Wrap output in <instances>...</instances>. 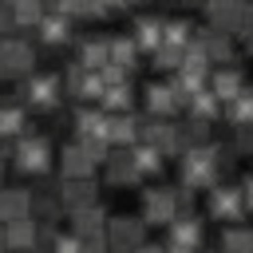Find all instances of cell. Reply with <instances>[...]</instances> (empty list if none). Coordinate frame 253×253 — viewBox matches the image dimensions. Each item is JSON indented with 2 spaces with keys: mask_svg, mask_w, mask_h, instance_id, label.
I'll return each instance as SVG.
<instances>
[{
  "mask_svg": "<svg viewBox=\"0 0 253 253\" xmlns=\"http://www.w3.org/2000/svg\"><path fill=\"white\" fill-rule=\"evenodd\" d=\"M233 162H237V154H233L229 146L213 142V138L202 142V146H190V150L178 154V186L202 194V190H210Z\"/></svg>",
  "mask_w": 253,
  "mask_h": 253,
  "instance_id": "obj_1",
  "label": "cell"
},
{
  "mask_svg": "<svg viewBox=\"0 0 253 253\" xmlns=\"http://www.w3.org/2000/svg\"><path fill=\"white\" fill-rule=\"evenodd\" d=\"M16 99L32 111V115H55L63 107V79L59 71H32L16 83Z\"/></svg>",
  "mask_w": 253,
  "mask_h": 253,
  "instance_id": "obj_2",
  "label": "cell"
},
{
  "mask_svg": "<svg viewBox=\"0 0 253 253\" xmlns=\"http://www.w3.org/2000/svg\"><path fill=\"white\" fill-rule=\"evenodd\" d=\"M8 162H12L24 178H43V174L55 170V146H51L47 134H40V130H24L20 138H12V154H8Z\"/></svg>",
  "mask_w": 253,
  "mask_h": 253,
  "instance_id": "obj_3",
  "label": "cell"
},
{
  "mask_svg": "<svg viewBox=\"0 0 253 253\" xmlns=\"http://www.w3.org/2000/svg\"><path fill=\"white\" fill-rule=\"evenodd\" d=\"M40 67V47L16 32V36H0V83H20L24 75H32Z\"/></svg>",
  "mask_w": 253,
  "mask_h": 253,
  "instance_id": "obj_4",
  "label": "cell"
},
{
  "mask_svg": "<svg viewBox=\"0 0 253 253\" xmlns=\"http://www.w3.org/2000/svg\"><path fill=\"white\" fill-rule=\"evenodd\" d=\"M202 194H206V217H210V221H225V225H229V221H245L249 210H253V206L241 198L237 182H221V178H217V182H213L210 190H202Z\"/></svg>",
  "mask_w": 253,
  "mask_h": 253,
  "instance_id": "obj_5",
  "label": "cell"
},
{
  "mask_svg": "<svg viewBox=\"0 0 253 253\" xmlns=\"http://www.w3.org/2000/svg\"><path fill=\"white\" fill-rule=\"evenodd\" d=\"M190 43L206 55L210 67H217V63H241V43L229 32L213 28V24H194V40Z\"/></svg>",
  "mask_w": 253,
  "mask_h": 253,
  "instance_id": "obj_6",
  "label": "cell"
},
{
  "mask_svg": "<svg viewBox=\"0 0 253 253\" xmlns=\"http://www.w3.org/2000/svg\"><path fill=\"white\" fill-rule=\"evenodd\" d=\"M178 213V202H174V186H162V182H150L138 190V217L146 229H166L170 217Z\"/></svg>",
  "mask_w": 253,
  "mask_h": 253,
  "instance_id": "obj_7",
  "label": "cell"
},
{
  "mask_svg": "<svg viewBox=\"0 0 253 253\" xmlns=\"http://www.w3.org/2000/svg\"><path fill=\"white\" fill-rule=\"evenodd\" d=\"M146 225L138 213H107V225H103V237H107V249L111 253H134L142 241H146Z\"/></svg>",
  "mask_w": 253,
  "mask_h": 253,
  "instance_id": "obj_8",
  "label": "cell"
},
{
  "mask_svg": "<svg viewBox=\"0 0 253 253\" xmlns=\"http://www.w3.org/2000/svg\"><path fill=\"white\" fill-rule=\"evenodd\" d=\"M75 40V20H67V16H59V12H43L40 20H36V28H32V43L36 47H47V51H59V47H67Z\"/></svg>",
  "mask_w": 253,
  "mask_h": 253,
  "instance_id": "obj_9",
  "label": "cell"
},
{
  "mask_svg": "<svg viewBox=\"0 0 253 253\" xmlns=\"http://www.w3.org/2000/svg\"><path fill=\"white\" fill-rule=\"evenodd\" d=\"M95 174H103V182H107L111 190H134V186H142V174L134 170V162H130L126 146H111Z\"/></svg>",
  "mask_w": 253,
  "mask_h": 253,
  "instance_id": "obj_10",
  "label": "cell"
},
{
  "mask_svg": "<svg viewBox=\"0 0 253 253\" xmlns=\"http://www.w3.org/2000/svg\"><path fill=\"white\" fill-rule=\"evenodd\" d=\"M51 194H55L59 210L67 213V210H79V206L99 202V178H95V174H91V178H55Z\"/></svg>",
  "mask_w": 253,
  "mask_h": 253,
  "instance_id": "obj_11",
  "label": "cell"
},
{
  "mask_svg": "<svg viewBox=\"0 0 253 253\" xmlns=\"http://www.w3.org/2000/svg\"><path fill=\"white\" fill-rule=\"evenodd\" d=\"M138 138H142V142H150L162 158H178V130H174V119L138 115Z\"/></svg>",
  "mask_w": 253,
  "mask_h": 253,
  "instance_id": "obj_12",
  "label": "cell"
},
{
  "mask_svg": "<svg viewBox=\"0 0 253 253\" xmlns=\"http://www.w3.org/2000/svg\"><path fill=\"white\" fill-rule=\"evenodd\" d=\"M166 241L170 245H182V249H202L206 245V217L194 213V210L174 213L170 225H166Z\"/></svg>",
  "mask_w": 253,
  "mask_h": 253,
  "instance_id": "obj_13",
  "label": "cell"
},
{
  "mask_svg": "<svg viewBox=\"0 0 253 253\" xmlns=\"http://www.w3.org/2000/svg\"><path fill=\"white\" fill-rule=\"evenodd\" d=\"M138 103H142V115H154V119H174L182 111V103L174 99L170 83L166 79H150L138 87Z\"/></svg>",
  "mask_w": 253,
  "mask_h": 253,
  "instance_id": "obj_14",
  "label": "cell"
},
{
  "mask_svg": "<svg viewBox=\"0 0 253 253\" xmlns=\"http://www.w3.org/2000/svg\"><path fill=\"white\" fill-rule=\"evenodd\" d=\"M59 79H63V99H75V103H95V99H99V91H103L99 75H95L91 67L75 63V59H71V67H67Z\"/></svg>",
  "mask_w": 253,
  "mask_h": 253,
  "instance_id": "obj_15",
  "label": "cell"
},
{
  "mask_svg": "<svg viewBox=\"0 0 253 253\" xmlns=\"http://www.w3.org/2000/svg\"><path fill=\"white\" fill-rule=\"evenodd\" d=\"M241 87H245V71H241L237 63H217V67H210V75H206V91H210L217 103L233 99Z\"/></svg>",
  "mask_w": 253,
  "mask_h": 253,
  "instance_id": "obj_16",
  "label": "cell"
},
{
  "mask_svg": "<svg viewBox=\"0 0 253 253\" xmlns=\"http://www.w3.org/2000/svg\"><path fill=\"white\" fill-rule=\"evenodd\" d=\"M95 170H99V166L87 158V150H83L75 138L55 150V174H59V178H91Z\"/></svg>",
  "mask_w": 253,
  "mask_h": 253,
  "instance_id": "obj_17",
  "label": "cell"
},
{
  "mask_svg": "<svg viewBox=\"0 0 253 253\" xmlns=\"http://www.w3.org/2000/svg\"><path fill=\"white\" fill-rule=\"evenodd\" d=\"M24 130H32L28 107H24L16 95H0V142H12V138H20Z\"/></svg>",
  "mask_w": 253,
  "mask_h": 253,
  "instance_id": "obj_18",
  "label": "cell"
},
{
  "mask_svg": "<svg viewBox=\"0 0 253 253\" xmlns=\"http://www.w3.org/2000/svg\"><path fill=\"white\" fill-rule=\"evenodd\" d=\"M43 4H47L51 12L75 20V24H103V20H111V12H107L99 0H43Z\"/></svg>",
  "mask_w": 253,
  "mask_h": 253,
  "instance_id": "obj_19",
  "label": "cell"
},
{
  "mask_svg": "<svg viewBox=\"0 0 253 253\" xmlns=\"http://www.w3.org/2000/svg\"><path fill=\"white\" fill-rule=\"evenodd\" d=\"M103 225H107V206H103V202L67 210V229H71L75 237H95V233H103Z\"/></svg>",
  "mask_w": 253,
  "mask_h": 253,
  "instance_id": "obj_20",
  "label": "cell"
},
{
  "mask_svg": "<svg viewBox=\"0 0 253 253\" xmlns=\"http://www.w3.org/2000/svg\"><path fill=\"white\" fill-rule=\"evenodd\" d=\"M130 40H134L138 55H150L162 43V16L158 12H138L134 24H130Z\"/></svg>",
  "mask_w": 253,
  "mask_h": 253,
  "instance_id": "obj_21",
  "label": "cell"
},
{
  "mask_svg": "<svg viewBox=\"0 0 253 253\" xmlns=\"http://www.w3.org/2000/svg\"><path fill=\"white\" fill-rule=\"evenodd\" d=\"M99 111H107V115H119V111H134V103H138V87H134V79H123V83H111V87H103L99 91Z\"/></svg>",
  "mask_w": 253,
  "mask_h": 253,
  "instance_id": "obj_22",
  "label": "cell"
},
{
  "mask_svg": "<svg viewBox=\"0 0 253 253\" xmlns=\"http://www.w3.org/2000/svg\"><path fill=\"white\" fill-rule=\"evenodd\" d=\"M103 138H107V146H130V142H138V115H134V111L107 115Z\"/></svg>",
  "mask_w": 253,
  "mask_h": 253,
  "instance_id": "obj_23",
  "label": "cell"
},
{
  "mask_svg": "<svg viewBox=\"0 0 253 253\" xmlns=\"http://www.w3.org/2000/svg\"><path fill=\"white\" fill-rule=\"evenodd\" d=\"M142 55H138V47H134V40H130V32H119V36H107V63H119L126 75H134L142 63H138Z\"/></svg>",
  "mask_w": 253,
  "mask_h": 253,
  "instance_id": "obj_24",
  "label": "cell"
},
{
  "mask_svg": "<svg viewBox=\"0 0 253 253\" xmlns=\"http://www.w3.org/2000/svg\"><path fill=\"white\" fill-rule=\"evenodd\" d=\"M75 43V63H83V67H91V71H99L103 63H107V36L99 32H87V36H75L71 40Z\"/></svg>",
  "mask_w": 253,
  "mask_h": 253,
  "instance_id": "obj_25",
  "label": "cell"
},
{
  "mask_svg": "<svg viewBox=\"0 0 253 253\" xmlns=\"http://www.w3.org/2000/svg\"><path fill=\"white\" fill-rule=\"evenodd\" d=\"M71 126H75V138H103L107 111H99V103H79L71 115Z\"/></svg>",
  "mask_w": 253,
  "mask_h": 253,
  "instance_id": "obj_26",
  "label": "cell"
},
{
  "mask_svg": "<svg viewBox=\"0 0 253 253\" xmlns=\"http://www.w3.org/2000/svg\"><path fill=\"white\" fill-rule=\"evenodd\" d=\"M36 225H40L36 217H16V221H0L8 253H24V249H36Z\"/></svg>",
  "mask_w": 253,
  "mask_h": 253,
  "instance_id": "obj_27",
  "label": "cell"
},
{
  "mask_svg": "<svg viewBox=\"0 0 253 253\" xmlns=\"http://www.w3.org/2000/svg\"><path fill=\"white\" fill-rule=\"evenodd\" d=\"M32 217V190L28 186H0V221Z\"/></svg>",
  "mask_w": 253,
  "mask_h": 253,
  "instance_id": "obj_28",
  "label": "cell"
},
{
  "mask_svg": "<svg viewBox=\"0 0 253 253\" xmlns=\"http://www.w3.org/2000/svg\"><path fill=\"white\" fill-rule=\"evenodd\" d=\"M126 154H130L134 170L142 174V182H146V178H162V170H166V158H162V154H158L150 142H142V138H138V142H130V146H126Z\"/></svg>",
  "mask_w": 253,
  "mask_h": 253,
  "instance_id": "obj_29",
  "label": "cell"
},
{
  "mask_svg": "<svg viewBox=\"0 0 253 253\" xmlns=\"http://www.w3.org/2000/svg\"><path fill=\"white\" fill-rule=\"evenodd\" d=\"M221 32H229L241 47L253 40V0H237L233 4V12L221 20Z\"/></svg>",
  "mask_w": 253,
  "mask_h": 253,
  "instance_id": "obj_30",
  "label": "cell"
},
{
  "mask_svg": "<svg viewBox=\"0 0 253 253\" xmlns=\"http://www.w3.org/2000/svg\"><path fill=\"white\" fill-rule=\"evenodd\" d=\"M221 119H225V126H249L253 123V91L241 87L233 99H225L221 103Z\"/></svg>",
  "mask_w": 253,
  "mask_h": 253,
  "instance_id": "obj_31",
  "label": "cell"
},
{
  "mask_svg": "<svg viewBox=\"0 0 253 253\" xmlns=\"http://www.w3.org/2000/svg\"><path fill=\"white\" fill-rule=\"evenodd\" d=\"M210 126H213V123H202V119H190V115H186L182 123L174 119V130H178V154H182V150H190V146L210 142V138H213V130H210Z\"/></svg>",
  "mask_w": 253,
  "mask_h": 253,
  "instance_id": "obj_32",
  "label": "cell"
},
{
  "mask_svg": "<svg viewBox=\"0 0 253 253\" xmlns=\"http://www.w3.org/2000/svg\"><path fill=\"white\" fill-rule=\"evenodd\" d=\"M217 249H221V253H253V229H249L245 221H229V225H221Z\"/></svg>",
  "mask_w": 253,
  "mask_h": 253,
  "instance_id": "obj_33",
  "label": "cell"
},
{
  "mask_svg": "<svg viewBox=\"0 0 253 253\" xmlns=\"http://www.w3.org/2000/svg\"><path fill=\"white\" fill-rule=\"evenodd\" d=\"M182 111H186L190 119H202V123H217V119H221V103H217L206 87H202V91H194V95L186 99V107H182Z\"/></svg>",
  "mask_w": 253,
  "mask_h": 253,
  "instance_id": "obj_34",
  "label": "cell"
},
{
  "mask_svg": "<svg viewBox=\"0 0 253 253\" xmlns=\"http://www.w3.org/2000/svg\"><path fill=\"white\" fill-rule=\"evenodd\" d=\"M32 217H36V221H51V225H59V221H63V210H59V202H55L51 186L32 190Z\"/></svg>",
  "mask_w": 253,
  "mask_h": 253,
  "instance_id": "obj_35",
  "label": "cell"
},
{
  "mask_svg": "<svg viewBox=\"0 0 253 253\" xmlns=\"http://www.w3.org/2000/svg\"><path fill=\"white\" fill-rule=\"evenodd\" d=\"M190 40H194V20H186V16H162V43L190 47Z\"/></svg>",
  "mask_w": 253,
  "mask_h": 253,
  "instance_id": "obj_36",
  "label": "cell"
},
{
  "mask_svg": "<svg viewBox=\"0 0 253 253\" xmlns=\"http://www.w3.org/2000/svg\"><path fill=\"white\" fill-rule=\"evenodd\" d=\"M182 51H186V47H170V43H158V47L150 51V67H154L158 75H170V71H178V63H182Z\"/></svg>",
  "mask_w": 253,
  "mask_h": 253,
  "instance_id": "obj_37",
  "label": "cell"
},
{
  "mask_svg": "<svg viewBox=\"0 0 253 253\" xmlns=\"http://www.w3.org/2000/svg\"><path fill=\"white\" fill-rule=\"evenodd\" d=\"M8 8H12V4H8ZM43 12H47V4H43V0H32V4H16V8H12L16 32H32V28H36V20H40Z\"/></svg>",
  "mask_w": 253,
  "mask_h": 253,
  "instance_id": "obj_38",
  "label": "cell"
},
{
  "mask_svg": "<svg viewBox=\"0 0 253 253\" xmlns=\"http://www.w3.org/2000/svg\"><path fill=\"white\" fill-rule=\"evenodd\" d=\"M233 4H237V0H206V4H202V12H206V24L221 28V20L233 12Z\"/></svg>",
  "mask_w": 253,
  "mask_h": 253,
  "instance_id": "obj_39",
  "label": "cell"
},
{
  "mask_svg": "<svg viewBox=\"0 0 253 253\" xmlns=\"http://www.w3.org/2000/svg\"><path fill=\"white\" fill-rule=\"evenodd\" d=\"M237 158H249L253 154V123L249 126H233V146H229Z\"/></svg>",
  "mask_w": 253,
  "mask_h": 253,
  "instance_id": "obj_40",
  "label": "cell"
},
{
  "mask_svg": "<svg viewBox=\"0 0 253 253\" xmlns=\"http://www.w3.org/2000/svg\"><path fill=\"white\" fill-rule=\"evenodd\" d=\"M47 253H79V237H75L71 229H55V233H51Z\"/></svg>",
  "mask_w": 253,
  "mask_h": 253,
  "instance_id": "obj_41",
  "label": "cell"
},
{
  "mask_svg": "<svg viewBox=\"0 0 253 253\" xmlns=\"http://www.w3.org/2000/svg\"><path fill=\"white\" fill-rule=\"evenodd\" d=\"M75 142L87 150V158H91L95 166H99V162L107 158V150H111V146H107V138H75Z\"/></svg>",
  "mask_w": 253,
  "mask_h": 253,
  "instance_id": "obj_42",
  "label": "cell"
},
{
  "mask_svg": "<svg viewBox=\"0 0 253 253\" xmlns=\"http://www.w3.org/2000/svg\"><path fill=\"white\" fill-rule=\"evenodd\" d=\"M95 75H99V83H103V87H111V83H123V79H130V75H126V71L119 67V63H103V67H99Z\"/></svg>",
  "mask_w": 253,
  "mask_h": 253,
  "instance_id": "obj_43",
  "label": "cell"
},
{
  "mask_svg": "<svg viewBox=\"0 0 253 253\" xmlns=\"http://www.w3.org/2000/svg\"><path fill=\"white\" fill-rule=\"evenodd\" d=\"M79 253H111V249H107V237L95 233V237H79Z\"/></svg>",
  "mask_w": 253,
  "mask_h": 253,
  "instance_id": "obj_44",
  "label": "cell"
},
{
  "mask_svg": "<svg viewBox=\"0 0 253 253\" xmlns=\"http://www.w3.org/2000/svg\"><path fill=\"white\" fill-rule=\"evenodd\" d=\"M0 36H16V20H12L8 0H0Z\"/></svg>",
  "mask_w": 253,
  "mask_h": 253,
  "instance_id": "obj_45",
  "label": "cell"
},
{
  "mask_svg": "<svg viewBox=\"0 0 253 253\" xmlns=\"http://www.w3.org/2000/svg\"><path fill=\"white\" fill-rule=\"evenodd\" d=\"M134 253H162V245H158V241H150V237H146V241H142V245H138V249H134Z\"/></svg>",
  "mask_w": 253,
  "mask_h": 253,
  "instance_id": "obj_46",
  "label": "cell"
},
{
  "mask_svg": "<svg viewBox=\"0 0 253 253\" xmlns=\"http://www.w3.org/2000/svg\"><path fill=\"white\" fill-rule=\"evenodd\" d=\"M99 4H103L107 12H123V0H99Z\"/></svg>",
  "mask_w": 253,
  "mask_h": 253,
  "instance_id": "obj_47",
  "label": "cell"
},
{
  "mask_svg": "<svg viewBox=\"0 0 253 253\" xmlns=\"http://www.w3.org/2000/svg\"><path fill=\"white\" fill-rule=\"evenodd\" d=\"M146 0H123V12H130V8H142Z\"/></svg>",
  "mask_w": 253,
  "mask_h": 253,
  "instance_id": "obj_48",
  "label": "cell"
},
{
  "mask_svg": "<svg viewBox=\"0 0 253 253\" xmlns=\"http://www.w3.org/2000/svg\"><path fill=\"white\" fill-rule=\"evenodd\" d=\"M178 4H182V8H202L206 0H178Z\"/></svg>",
  "mask_w": 253,
  "mask_h": 253,
  "instance_id": "obj_49",
  "label": "cell"
},
{
  "mask_svg": "<svg viewBox=\"0 0 253 253\" xmlns=\"http://www.w3.org/2000/svg\"><path fill=\"white\" fill-rule=\"evenodd\" d=\"M0 253H8V245H4V229H0Z\"/></svg>",
  "mask_w": 253,
  "mask_h": 253,
  "instance_id": "obj_50",
  "label": "cell"
},
{
  "mask_svg": "<svg viewBox=\"0 0 253 253\" xmlns=\"http://www.w3.org/2000/svg\"><path fill=\"white\" fill-rule=\"evenodd\" d=\"M8 4H12V8H16V4H32V0H8Z\"/></svg>",
  "mask_w": 253,
  "mask_h": 253,
  "instance_id": "obj_51",
  "label": "cell"
},
{
  "mask_svg": "<svg viewBox=\"0 0 253 253\" xmlns=\"http://www.w3.org/2000/svg\"><path fill=\"white\" fill-rule=\"evenodd\" d=\"M24 253H47V249H24Z\"/></svg>",
  "mask_w": 253,
  "mask_h": 253,
  "instance_id": "obj_52",
  "label": "cell"
},
{
  "mask_svg": "<svg viewBox=\"0 0 253 253\" xmlns=\"http://www.w3.org/2000/svg\"><path fill=\"white\" fill-rule=\"evenodd\" d=\"M0 186H4V162H0Z\"/></svg>",
  "mask_w": 253,
  "mask_h": 253,
  "instance_id": "obj_53",
  "label": "cell"
},
{
  "mask_svg": "<svg viewBox=\"0 0 253 253\" xmlns=\"http://www.w3.org/2000/svg\"><path fill=\"white\" fill-rule=\"evenodd\" d=\"M194 253H202V249H194Z\"/></svg>",
  "mask_w": 253,
  "mask_h": 253,
  "instance_id": "obj_54",
  "label": "cell"
}]
</instances>
